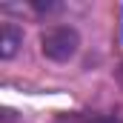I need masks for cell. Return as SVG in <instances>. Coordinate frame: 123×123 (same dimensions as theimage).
Listing matches in <instances>:
<instances>
[{"label": "cell", "instance_id": "1", "mask_svg": "<svg viewBox=\"0 0 123 123\" xmlns=\"http://www.w3.org/2000/svg\"><path fill=\"white\" fill-rule=\"evenodd\" d=\"M43 55L52 60H69L77 49V34L69 26H55V29L43 31Z\"/></svg>", "mask_w": 123, "mask_h": 123}, {"label": "cell", "instance_id": "2", "mask_svg": "<svg viewBox=\"0 0 123 123\" xmlns=\"http://www.w3.org/2000/svg\"><path fill=\"white\" fill-rule=\"evenodd\" d=\"M0 37H3V40H0V46H3L0 55H3V57H12L14 49H17V43L23 40V31L17 29L14 23H3V26H0Z\"/></svg>", "mask_w": 123, "mask_h": 123}, {"label": "cell", "instance_id": "3", "mask_svg": "<svg viewBox=\"0 0 123 123\" xmlns=\"http://www.w3.org/2000/svg\"><path fill=\"white\" fill-rule=\"evenodd\" d=\"M120 77H123V72H120Z\"/></svg>", "mask_w": 123, "mask_h": 123}]
</instances>
